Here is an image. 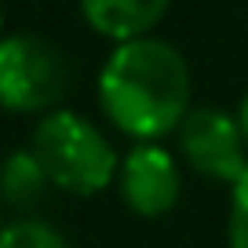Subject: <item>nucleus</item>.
<instances>
[{
  "mask_svg": "<svg viewBox=\"0 0 248 248\" xmlns=\"http://www.w3.org/2000/svg\"><path fill=\"white\" fill-rule=\"evenodd\" d=\"M0 37H4V8H0Z\"/></svg>",
  "mask_w": 248,
  "mask_h": 248,
  "instance_id": "11",
  "label": "nucleus"
},
{
  "mask_svg": "<svg viewBox=\"0 0 248 248\" xmlns=\"http://www.w3.org/2000/svg\"><path fill=\"white\" fill-rule=\"evenodd\" d=\"M0 248H70V241L62 237L51 223L26 216V219L0 226Z\"/></svg>",
  "mask_w": 248,
  "mask_h": 248,
  "instance_id": "8",
  "label": "nucleus"
},
{
  "mask_svg": "<svg viewBox=\"0 0 248 248\" xmlns=\"http://www.w3.org/2000/svg\"><path fill=\"white\" fill-rule=\"evenodd\" d=\"M226 241L230 248H248V168L230 186V219H226Z\"/></svg>",
  "mask_w": 248,
  "mask_h": 248,
  "instance_id": "9",
  "label": "nucleus"
},
{
  "mask_svg": "<svg viewBox=\"0 0 248 248\" xmlns=\"http://www.w3.org/2000/svg\"><path fill=\"white\" fill-rule=\"evenodd\" d=\"M190 66L168 40L139 37L113 44L99 73V106L117 132L157 142L179 132L190 113Z\"/></svg>",
  "mask_w": 248,
  "mask_h": 248,
  "instance_id": "1",
  "label": "nucleus"
},
{
  "mask_svg": "<svg viewBox=\"0 0 248 248\" xmlns=\"http://www.w3.org/2000/svg\"><path fill=\"white\" fill-rule=\"evenodd\" d=\"M179 150H183L186 164L201 179L233 186L245 175V132H241L237 117L226 109H190L186 121L179 124Z\"/></svg>",
  "mask_w": 248,
  "mask_h": 248,
  "instance_id": "4",
  "label": "nucleus"
},
{
  "mask_svg": "<svg viewBox=\"0 0 248 248\" xmlns=\"http://www.w3.org/2000/svg\"><path fill=\"white\" fill-rule=\"evenodd\" d=\"M30 150L37 154L47 183L73 197H95L117 183V150L88 117L73 109H51L40 117Z\"/></svg>",
  "mask_w": 248,
  "mask_h": 248,
  "instance_id": "2",
  "label": "nucleus"
},
{
  "mask_svg": "<svg viewBox=\"0 0 248 248\" xmlns=\"http://www.w3.org/2000/svg\"><path fill=\"white\" fill-rule=\"evenodd\" d=\"M117 190H121V201L135 216L161 219L179 204L183 171L168 150H161L157 142H139L135 150H128V157H121Z\"/></svg>",
  "mask_w": 248,
  "mask_h": 248,
  "instance_id": "5",
  "label": "nucleus"
},
{
  "mask_svg": "<svg viewBox=\"0 0 248 248\" xmlns=\"http://www.w3.org/2000/svg\"><path fill=\"white\" fill-rule=\"evenodd\" d=\"M237 124H241V132H245V142H248V95L241 99V106H237Z\"/></svg>",
  "mask_w": 248,
  "mask_h": 248,
  "instance_id": "10",
  "label": "nucleus"
},
{
  "mask_svg": "<svg viewBox=\"0 0 248 248\" xmlns=\"http://www.w3.org/2000/svg\"><path fill=\"white\" fill-rule=\"evenodd\" d=\"M171 0H80V15L99 37L113 44L150 37Z\"/></svg>",
  "mask_w": 248,
  "mask_h": 248,
  "instance_id": "6",
  "label": "nucleus"
},
{
  "mask_svg": "<svg viewBox=\"0 0 248 248\" xmlns=\"http://www.w3.org/2000/svg\"><path fill=\"white\" fill-rule=\"evenodd\" d=\"M70 62L37 33L0 37V106L11 113H51L66 99Z\"/></svg>",
  "mask_w": 248,
  "mask_h": 248,
  "instance_id": "3",
  "label": "nucleus"
},
{
  "mask_svg": "<svg viewBox=\"0 0 248 248\" xmlns=\"http://www.w3.org/2000/svg\"><path fill=\"white\" fill-rule=\"evenodd\" d=\"M51 190L44 168H40L37 154L30 146L11 150L4 161H0V201H8L11 208L30 212L40 204V197Z\"/></svg>",
  "mask_w": 248,
  "mask_h": 248,
  "instance_id": "7",
  "label": "nucleus"
}]
</instances>
